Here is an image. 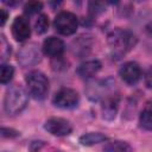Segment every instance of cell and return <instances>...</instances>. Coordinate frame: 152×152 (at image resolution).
I'll list each match as a JSON object with an SVG mask.
<instances>
[{"mask_svg":"<svg viewBox=\"0 0 152 152\" xmlns=\"http://www.w3.org/2000/svg\"><path fill=\"white\" fill-rule=\"evenodd\" d=\"M34 28L36 32L39 34H43L48 31L49 28V18L46 14H39V17L37 18L36 23H34Z\"/></svg>","mask_w":152,"mask_h":152,"instance_id":"cell-17","label":"cell"},{"mask_svg":"<svg viewBox=\"0 0 152 152\" xmlns=\"http://www.w3.org/2000/svg\"><path fill=\"white\" fill-rule=\"evenodd\" d=\"M52 102L58 108H74L78 103V94L71 88H62L55 94Z\"/></svg>","mask_w":152,"mask_h":152,"instance_id":"cell-6","label":"cell"},{"mask_svg":"<svg viewBox=\"0 0 152 152\" xmlns=\"http://www.w3.org/2000/svg\"><path fill=\"white\" fill-rule=\"evenodd\" d=\"M7 17H8L7 12L5 10H0V24H1V26L5 25V23L7 20Z\"/></svg>","mask_w":152,"mask_h":152,"instance_id":"cell-22","label":"cell"},{"mask_svg":"<svg viewBox=\"0 0 152 152\" xmlns=\"http://www.w3.org/2000/svg\"><path fill=\"white\" fill-rule=\"evenodd\" d=\"M100 69H101V63L97 59H90L81 63L76 69V72L82 78H90L94 75H96Z\"/></svg>","mask_w":152,"mask_h":152,"instance_id":"cell-11","label":"cell"},{"mask_svg":"<svg viewBox=\"0 0 152 152\" xmlns=\"http://www.w3.org/2000/svg\"><path fill=\"white\" fill-rule=\"evenodd\" d=\"M14 75V69L10 64H2L0 68V81L2 84L8 83Z\"/></svg>","mask_w":152,"mask_h":152,"instance_id":"cell-16","label":"cell"},{"mask_svg":"<svg viewBox=\"0 0 152 152\" xmlns=\"http://www.w3.org/2000/svg\"><path fill=\"white\" fill-rule=\"evenodd\" d=\"M42 51L34 43L24 45L18 52V63L21 66H32L40 62Z\"/></svg>","mask_w":152,"mask_h":152,"instance_id":"cell-5","label":"cell"},{"mask_svg":"<svg viewBox=\"0 0 152 152\" xmlns=\"http://www.w3.org/2000/svg\"><path fill=\"white\" fill-rule=\"evenodd\" d=\"M12 34L18 42L26 40L31 34L30 23L25 17H17L12 23Z\"/></svg>","mask_w":152,"mask_h":152,"instance_id":"cell-9","label":"cell"},{"mask_svg":"<svg viewBox=\"0 0 152 152\" xmlns=\"http://www.w3.org/2000/svg\"><path fill=\"white\" fill-rule=\"evenodd\" d=\"M118 104H119V97L115 96V95H109L108 97L103 99V101H102L103 118L113 119L115 116V114H116Z\"/></svg>","mask_w":152,"mask_h":152,"instance_id":"cell-12","label":"cell"},{"mask_svg":"<svg viewBox=\"0 0 152 152\" xmlns=\"http://www.w3.org/2000/svg\"><path fill=\"white\" fill-rule=\"evenodd\" d=\"M44 128L52 135L56 137H64L71 133L72 127L71 124L63 119V118H50L49 120H46Z\"/></svg>","mask_w":152,"mask_h":152,"instance_id":"cell-7","label":"cell"},{"mask_svg":"<svg viewBox=\"0 0 152 152\" xmlns=\"http://www.w3.org/2000/svg\"><path fill=\"white\" fill-rule=\"evenodd\" d=\"M27 104V94L25 89L18 84L11 86L4 97V109L8 115L19 114Z\"/></svg>","mask_w":152,"mask_h":152,"instance_id":"cell-2","label":"cell"},{"mask_svg":"<svg viewBox=\"0 0 152 152\" xmlns=\"http://www.w3.org/2000/svg\"><path fill=\"white\" fill-rule=\"evenodd\" d=\"M145 84L148 88H152V66H150L145 72Z\"/></svg>","mask_w":152,"mask_h":152,"instance_id":"cell-21","label":"cell"},{"mask_svg":"<svg viewBox=\"0 0 152 152\" xmlns=\"http://www.w3.org/2000/svg\"><path fill=\"white\" fill-rule=\"evenodd\" d=\"M26 84L30 94L38 100H43L49 91V80L42 71L34 70L27 74Z\"/></svg>","mask_w":152,"mask_h":152,"instance_id":"cell-3","label":"cell"},{"mask_svg":"<svg viewBox=\"0 0 152 152\" xmlns=\"http://www.w3.org/2000/svg\"><path fill=\"white\" fill-rule=\"evenodd\" d=\"M64 43L57 37H49L44 40L42 50L46 56L59 57L64 51Z\"/></svg>","mask_w":152,"mask_h":152,"instance_id":"cell-10","label":"cell"},{"mask_svg":"<svg viewBox=\"0 0 152 152\" xmlns=\"http://www.w3.org/2000/svg\"><path fill=\"white\" fill-rule=\"evenodd\" d=\"M120 76L127 84H135L141 76V69L135 62H127L120 69Z\"/></svg>","mask_w":152,"mask_h":152,"instance_id":"cell-8","label":"cell"},{"mask_svg":"<svg viewBox=\"0 0 152 152\" xmlns=\"http://www.w3.org/2000/svg\"><path fill=\"white\" fill-rule=\"evenodd\" d=\"M140 126L147 131H152V101L148 102L142 109L139 118Z\"/></svg>","mask_w":152,"mask_h":152,"instance_id":"cell-15","label":"cell"},{"mask_svg":"<svg viewBox=\"0 0 152 152\" xmlns=\"http://www.w3.org/2000/svg\"><path fill=\"white\" fill-rule=\"evenodd\" d=\"M1 135L2 137H17V135H19V132H17V131H14V129H12V128H6V127H2V129H1Z\"/></svg>","mask_w":152,"mask_h":152,"instance_id":"cell-20","label":"cell"},{"mask_svg":"<svg viewBox=\"0 0 152 152\" xmlns=\"http://www.w3.org/2000/svg\"><path fill=\"white\" fill-rule=\"evenodd\" d=\"M107 140V137L100 132H90L86 133L80 138V142L84 146H93L100 142H103Z\"/></svg>","mask_w":152,"mask_h":152,"instance_id":"cell-13","label":"cell"},{"mask_svg":"<svg viewBox=\"0 0 152 152\" xmlns=\"http://www.w3.org/2000/svg\"><path fill=\"white\" fill-rule=\"evenodd\" d=\"M107 40L113 56H116V57H121L122 55L132 50L137 44L135 36L132 32L121 30V28H116L108 34Z\"/></svg>","mask_w":152,"mask_h":152,"instance_id":"cell-1","label":"cell"},{"mask_svg":"<svg viewBox=\"0 0 152 152\" xmlns=\"http://www.w3.org/2000/svg\"><path fill=\"white\" fill-rule=\"evenodd\" d=\"M103 152H133V150L128 142L121 140H114L104 145Z\"/></svg>","mask_w":152,"mask_h":152,"instance_id":"cell-14","label":"cell"},{"mask_svg":"<svg viewBox=\"0 0 152 152\" xmlns=\"http://www.w3.org/2000/svg\"><path fill=\"white\" fill-rule=\"evenodd\" d=\"M0 48H1V59L5 61V59L7 58V56L11 53V46H10V44L6 42V39H5L4 36H1Z\"/></svg>","mask_w":152,"mask_h":152,"instance_id":"cell-19","label":"cell"},{"mask_svg":"<svg viewBox=\"0 0 152 152\" xmlns=\"http://www.w3.org/2000/svg\"><path fill=\"white\" fill-rule=\"evenodd\" d=\"M53 26L56 31L63 36H70L76 32L78 26V20L71 12H61L56 15L53 20Z\"/></svg>","mask_w":152,"mask_h":152,"instance_id":"cell-4","label":"cell"},{"mask_svg":"<svg viewBox=\"0 0 152 152\" xmlns=\"http://www.w3.org/2000/svg\"><path fill=\"white\" fill-rule=\"evenodd\" d=\"M42 8H43L42 2H39V1H28L24 7V12L28 15H32V14H36V13L40 12Z\"/></svg>","mask_w":152,"mask_h":152,"instance_id":"cell-18","label":"cell"}]
</instances>
